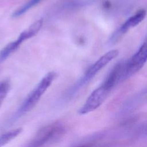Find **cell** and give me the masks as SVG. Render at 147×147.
I'll return each instance as SVG.
<instances>
[{
    "label": "cell",
    "mask_w": 147,
    "mask_h": 147,
    "mask_svg": "<svg viewBox=\"0 0 147 147\" xmlns=\"http://www.w3.org/2000/svg\"><path fill=\"white\" fill-rule=\"evenodd\" d=\"M65 133L63 125L53 122L41 127L25 147H45L60 138Z\"/></svg>",
    "instance_id": "obj_2"
},
{
    "label": "cell",
    "mask_w": 147,
    "mask_h": 147,
    "mask_svg": "<svg viewBox=\"0 0 147 147\" xmlns=\"http://www.w3.org/2000/svg\"><path fill=\"white\" fill-rule=\"evenodd\" d=\"M146 11L141 9L137 11L134 15L130 17L117 28L109 38L108 44L112 45L117 43L130 29L140 24L145 18Z\"/></svg>",
    "instance_id": "obj_6"
},
{
    "label": "cell",
    "mask_w": 147,
    "mask_h": 147,
    "mask_svg": "<svg viewBox=\"0 0 147 147\" xmlns=\"http://www.w3.org/2000/svg\"><path fill=\"white\" fill-rule=\"evenodd\" d=\"M42 0H28L23 5L20 6L13 13L11 17L13 18H17L22 16L29 9L36 6Z\"/></svg>",
    "instance_id": "obj_10"
},
{
    "label": "cell",
    "mask_w": 147,
    "mask_h": 147,
    "mask_svg": "<svg viewBox=\"0 0 147 147\" xmlns=\"http://www.w3.org/2000/svg\"><path fill=\"white\" fill-rule=\"evenodd\" d=\"M56 77L57 73L55 71H51L47 73L20 105L13 115L12 120H15L31 111L37 104L42 95Z\"/></svg>",
    "instance_id": "obj_1"
},
{
    "label": "cell",
    "mask_w": 147,
    "mask_h": 147,
    "mask_svg": "<svg viewBox=\"0 0 147 147\" xmlns=\"http://www.w3.org/2000/svg\"><path fill=\"white\" fill-rule=\"evenodd\" d=\"M10 88V83L8 79L0 81V107L6 97Z\"/></svg>",
    "instance_id": "obj_12"
},
{
    "label": "cell",
    "mask_w": 147,
    "mask_h": 147,
    "mask_svg": "<svg viewBox=\"0 0 147 147\" xmlns=\"http://www.w3.org/2000/svg\"><path fill=\"white\" fill-rule=\"evenodd\" d=\"M118 55V51L115 49H113L102 56L88 68L82 77L69 89L67 94L68 97L74 95L80 90V89L87 84L100 70H101L109 62L115 59Z\"/></svg>",
    "instance_id": "obj_3"
},
{
    "label": "cell",
    "mask_w": 147,
    "mask_h": 147,
    "mask_svg": "<svg viewBox=\"0 0 147 147\" xmlns=\"http://www.w3.org/2000/svg\"><path fill=\"white\" fill-rule=\"evenodd\" d=\"M147 61V38L138 51L128 60H125L126 79L138 72Z\"/></svg>",
    "instance_id": "obj_5"
},
{
    "label": "cell",
    "mask_w": 147,
    "mask_h": 147,
    "mask_svg": "<svg viewBox=\"0 0 147 147\" xmlns=\"http://www.w3.org/2000/svg\"><path fill=\"white\" fill-rule=\"evenodd\" d=\"M147 95V89L145 90H143L136 95L134 96L133 98L130 99L128 101H127L125 104L123 106L122 111L127 112L131 111L133 109L136 107L138 105L140 104L142 100L146 97Z\"/></svg>",
    "instance_id": "obj_9"
},
{
    "label": "cell",
    "mask_w": 147,
    "mask_h": 147,
    "mask_svg": "<svg viewBox=\"0 0 147 147\" xmlns=\"http://www.w3.org/2000/svg\"><path fill=\"white\" fill-rule=\"evenodd\" d=\"M110 93L107 90L100 85L89 95L78 113L80 114H86L94 111L102 104Z\"/></svg>",
    "instance_id": "obj_7"
},
{
    "label": "cell",
    "mask_w": 147,
    "mask_h": 147,
    "mask_svg": "<svg viewBox=\"0 0 147 147\" xmlns=\"http://www.w3.org/2000/svg\"><path fill=\"white\" fill-rule=\"evenodd\" d=\"M43 20L38 19L24 29L19 35L17 40L22 44L25 41L30 39L36 36L42 26Z\"/></svg>",
    "instance_id": "obj_8"
},
{
    "label": "cell",
    "mask_w": 147,
    "mask_h": 147,
    "mask_svg": "<svg viewBox=\"0 0 147 147\" xmlns=\"http://www.w3.org/2000/svg\"><path fill=\"white\" fill-rule=\"evenodd\" d=\"M21 45L16 40L7 44L0 51V62L7 59L12 53L16 51Z\"/></svg>",
    "instance_id": "obj_11"
},
{
    "label": "cell",
    "mask_w": 147,
    "mask_h": 147,
    "mask_svg": "<svg viewBox=\"0 0 147 147\" xmlns=\"http://www.w3.org/2000/svg\"><path fill=\"white\" fill-rule=\"evenodd\" d=\"M16 134L12 130H9L0 135V147H2L15 138Z\"/></svg>",
    "instance_id": "obj_13"
},
{
    "label": "cell",
    "mask_w": 147,
    "mask_h": 147,
    "mask_svg": "<svg viewBox=\"0 0 147 147\" xmlns=\"http://www.w3.org/2000/svg\"><path fill=\"white\" fill-rule=\"evenodd\" d=\"M122 141L114 129L100 132L71 147H119Z\"/></svg>",
    "instance_id": "obj_4"
}]
</instances>
